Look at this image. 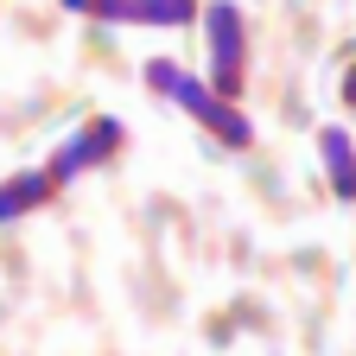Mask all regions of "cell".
I'll use <instances>...</instances> for the list:
<instances>
[{"instance_id": "7a4b0ae2", "label": "cell", "mask_w": 356, "mask_h": 356, "mask_svg": "<svg viewBox=\"0 0 356 356\" xmlns=\"http://www.w3.org/2000/svg\"><path fill=\"white\" fill-rule=\"evenodd\" d=\"M197 19H204V51H210L204 83L236 102V89L248 83V19H242L236 0H204Z\"/></svg>"}, {"instance_id": "6da1fadb", "label": "cell", "mask_w": 356, "mask_h": 356, "mask_svg": "<svg viewBox=\"0 0 356 356\" xmlns=\"http://www.w3.org/2000/svg\"><path fill=\"white\" fill-rule=\"evenodd\" d=\"M140 83L153 89V96H165L178 115H191L216 147H229V153H248V147H254V121H248L229 96H216L204 76H191L178 58H147V64H140Z\"/></svg>"}, {"instance_id": "52a82bcc", "label": "cell", "mask_w": 356, "mask_h": 356, "mask_svg": "<svg viewBox=\"0 0 356 356\" xmlns=\"http://www.w3.org/2000/svg\"><path fill=\"white\" fill-rule=\"evenodd\" d=\"M343 108H356V64H350V76H343Z\"/></svg>"}, {"instance_id": "5b68a950", "label": "cell", "mask_w": 356, "mask_h": 356, "mask_svg": "<svg viewBox=\"0 0 356 356\" xmlns=\"http://www.w3.org/2000/svg\"><path fill=\"white\" fill-rule=\"evenodd\" d=\"M51 197H58V178L44 172V165H26L13 178H0V229H7V222H26L32 210H44Z\"/></svg>"}, {"instance_id": "3957f363", "label": "cell", "mask_w": 356, "mask_h": 356, "mask_svg": "<svg viewBox=\"0 0 356 356\" xmlns=\"http://www.w3.org/2000/svg\"><path fill=\"white\" fill-rule=\"evenodd\" d=\"M121 140H127V127H121L115 115H96V121H83L76 134H64V140L51 147L44 172H51V178H58V191H64V185H76V178L102 172V165L121 153Z\"/></svg>"}, {"instance_id": "8992f818", "label": "cell", "mask_w": 356, "mask_h": 356, "mask_svg": "<svg viewBox=\"0 0 356 356\" xmlns=\"http://www.w3.org/2000/svg\"><path fill=\"white\" fill-rule=\"evenodd\" d=\"M318 159L331 178V197L356 210V140H350V127H318Z\"/></svg>"}, {"instance_id": "277c9868", "label": "cell", "mask_w": 356, "mask_h": 356, "mask_svg": "<svg viewBox=\"0 0 356 356\" xmlns=\"http://www.w3.org/2000/svg\"><path fill=\"white\" fill-rule=\"evenodd\" d=\"M76 19H102V26H153V32H178L197 19V0H58Z\"/></svg>"}]
</instances>
